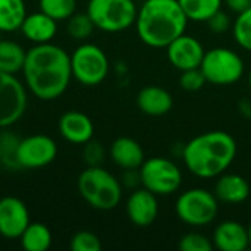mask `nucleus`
<instances>
[{
  "label": "nucleus",
  "instance_id": "obj_1",
  "mask_svg": "<svg viewBox=\"0 0 251 251\" xmlns=\"http://www.w3.org/2000/svg\"><path fill=\"white\" fill-rule=\"evenodd\" d=\"M22 76L26 90L35 99L56 100L65 94L72 81L71 56L53 43L34 44L26 50Z\"/></svg>",
  "mask_w": 251,
  "mask_h": 251
},
{
  "label": "nucleus",
  "instance_id": "obj_2",
  "mask_svg": "<svg viewBox=\"0 0 251 251\" xmlns=\"http://www.w3.org/2000/svg\"><path fill=\"white\" fill-rule=\"evenodd\" d=\"M238 147L235 138L225 131H209L191 138L182 150L188 172L197 178H218L232 165Z\"/></svg>",
  "mask_w": 251,
  "mask_h": 251
},
{
  "label": "nucleus",
  "instance_id": "obj_3",
  "mask_svg": "<svg viewBox=\"0 0 251 251\" xmlns=\"http://www.w3.org/2000/svg\"><path fill=\"white\" fill-rule=\"evenodd\" d=\"M135 29L140 40L153 49H166L188 25L178 0H144L138 7Z\"/></svg>",
  "mask_w": 251,
  "mask_h": 251
},
{
  "label": "nucleus",
  "instance_id": "obj_4",
  "mask_svg": "<svg viewBox=\"0 0 251 251\" xmlns=\"http://www.w3.org/2000/svg\"><path fill=\"white\" fill-rule=\"evenodd\" d=\"M76 185L85 203L96 210H113L122 200L121 181L101 166H87Z\"/></svg>",
  "mask_w": 251,
  "mask_h": 251
},
{
  "label": "nucleus",
  "instance_id": "obj_5",
  "mask_svg": "<svg viewBox=\"0 0 251 251\" xmlns=\"http://www.w3.org/2000/svg\"><path fill=\"white\" fill-rule=\"evenodd\" d=\"M87 15L104 32H122L135 24L138 7L134 0H88Z\"/></svg>",
  "mask_w": 251,
  "mask_h": 251
},
{
  "label": "nucleus",
  "instance_id": "obj_6",
  "mask_svg": "<svg viewBox=\"0 0 251 251\" xmlns=\"http://www.w3.org/2000/svg\"><path fill=\"white\" fill-rule=\"evenodd\" d=\"M175 213L185 225L196 228L206 226L216 219L219 213V200L215 193L204 188H191L176 199Z\"/></svg>",
  "mask_w": 251,
  "mask_h": 251
},
{
  "label": "nucleus",
  "instance_id": "obj_7",
  "mask_svg": "<svg viewBox=\"0 0 251 251\" xmlns=\"http://www.w3.org/2000/svg\"><path fill=\"white\" fill-rule=\"evenodd\" d=\"M109 59L97 44L82 43L71 54L72 78L85 87L101 84L109 74Z\"/></svg>",
  "mask_w": 251,
  "mask_h": 251
},
{
  "label": "nucleus",
  "instance_id": "obj_8",
  "mask_svg": "<svg viewBox=\"0 0 251 251\" xmlns=\"http://www.w3.org/2000/svg\"><path fill=\"white\" fill-rule=\"evenodd\" d=\"M200 69L206 81L213 85H231L244 75L243 57L226 47H215L204 53Z\"/></svg>",
  "mask_w": 251,
  "mask_h": 251
},
{
  "label": "nucleus",
  "instance_id": "obj_9",
  "mask_svg": "<svg viewBox=\"0 0 251 251\" xmlns=\"http://www.w3.org/2000/svg\"><path fill=\"white\" fill-rule=\"evenodd\" d=\"M141 187L157 197L171 196L182 185V172L175 162L168 157H150L140 166Z\"/></svg>",
  "mask_w": 251,
  "mask_h": 251
},
{
  "label": "nucleus",
  "instance_id": "obj_10",
  "mask_svg": "<svg viewBox=\"0 0 251 251\" xmlns=\"http://www.w3.org/2000/svg\"><path fill=\"white\" fill-rule=\"evenodd\" d=\"M28 106L26 87L16 75L0 71V129L15 125Z\"/></svg>",
  "mask_w": 251,
  "mask_h": 251
},
{
  "label": "nucleus",
  "instance_id": "obj_11",
  "mask_svg": "<svg viewBox=\"0 0 251 251\" xmlns=\"http://www.w3.org/2000/svg\"><path fill=\"white\" fill-rule=\"evenodd\" d=\"M57 156V144L46 134H34L19 140L16 147V165L19 169H41Z\"/></svg>",
  "mask_w": 251,
  "mask_h": 251
},
{
  "label": "nucleus",
  "instance_id": "obj_12",
  "mask_svg": "<svg viewBox=\"0 0 251 251\" xmlns=\"http://www.w3.org/2000/svg\"><path fill=\"white\" fill-rule=\"evenodd\" d=\"M31 224L26 204L12 196L0 199V235L6 240H19Z\"/></svg>",
  "mask_w": 251,
  "mask_h": 251
},
{
  "label": "nucleus",
  "instance_id": "obj_13",
  "mask_svg": "<svg viewBox=\"0 0 251 251\" xmlns=\"http://www.w3.org/2000/svg\"><path fill=\"white\" fill-rule=\"evenodd\" d=\"M204 53L206 50L203 44L200 43V40L185 32L179 35L178 38H175L166 47L168 59L172 63V66L176 68L178 71L200 68Z\"/></svg>",
  "mask_w": 251,
  "mask_h": 251
},
{
  "label": "nucleus",
  "instance_id": "obj_14",
  "mask_svg": "<svg viewBox=\"0 0 251 251\" xmlns=\"http://www.w3.org/2000/svg\"><path fill=\"white\" fill-rule=\"evenodd\" d=\"M126 216L135 226L146 228L150 226L159 215V200L151 191L143 188H135L126 200Z\"/></svg>",
  "mask_w": 251,
  "mask_h": 251
},
{
  "label": "nucleus",
  "instance_id": "obj_15",
  "mask_svg": "<svg viewBox=\"0 0 251 251\" xmlns=\"http://www.w3.org/2000/svg\"><path fill=\"white\" fill-rule=\"evenodd\" d=\"M59 132L68 143L84 146L94 135L93 121L82 112L69 110L59 119Z\"/></svg>",
  "mask_w": 251,
  "mask_h": 251
},
{
  "label": "nucleus",
  "instance_id": "obj_16",
  "mask_svg": "<svg viewBox=\"0 0 251 251\" xmlns=\"http://www.w3.org/2000/svg\"><path fill=\"white\" fill-rule=\"evenodd\" d=\"M212 241L221 251H244L250 247L249 229L237 221L221 222L213 232Z\"/></svg>",
  "mask_w": 251,
  "mask_h": 251
},
{
  "label": "nucleus",
  "instance_id": "obj_17",
  "mask_svg": "<svg viewBox=\"0 0 251 251\" xmlns=\"http://www.w3.org/2000/svg\"><path fill=\"white\" fill-rule=\"evenodd\" d=\"M19 31L32 44L51 43L57 34V21L41 10L26 13Z\"/></svg>",
  "mask_w": 251,
  "mask_h": 251
},
{
  "label": "nucleus",
  "instance_id": "obj_18",
  "mask_svg": "<svg viewBox=\"0 0 251 251\" xmlns=\"http://www.w3.org/2000/svg\"><path fill=\"white\" fill-rule=\"evenodd\" d=\"M215 196L219 203L225 204H241L250 196L249 181L238 174H222L218 176L215 185Z\"/></svg>",
  "mask_w": 251,
  "mask_h": 251
},
{
  "label": "nucleus",
  "instance_id": "obj_19",
  "mask_svg": "<svg viewBox=\"0 0 251 251\" xmlns=\"http://www.w3.org/2000/svg\"><path fill=\"white\" fill-rule=\"evenodd\" d=\"M138 109L147 116H163L174 107L172 94L159 85H147L137 96Z\"/></svg>",
  "mask_w": 251,
  "mask_h": 251
},
{
  "label": "nucleus",
  "instance_id": "obj_20",
  "mask_svg": "<svg viewBox=\"0 0 251 251\" xmlns=\"http://www.w3.org/2000/svg\"><path fill=\"white\" fill-rule=\"evenodd\" d=\"M110 159L121 169H140L146 160L144 150L138 141L129 137H119L110 146Z\"/></svg>",
  "mask_w": 251,
  "mask_h": 251
},
{
  "label": "nucleus",
  "instance_id": "obj_21",
  "mask_svg": "<svg viewBox=\"0 0 251 251\" xmlns=\"http://www.w3.org/2000/svg\"><path fill=\"white\" fill-rule=\"evenodd\" d=\"M26 16L25 0H0V32H15Z\"/></svg>",
  "mask_w": 251,
  "mask_h": 251
},
{
  "label": "nucleus",
  "instance_id": "obj_22",
  "mask_svg": "<svg viewBox=\"0 0 251 251\" xmlns=\"http://www.w3.org/2000/svg\"><path fill=\"white\" fill-rule=\"evenodd\" d=\"M26 50L12 40H0V71L16 75L22 72Z\"/></svg>",
  "mask_w": 251,
  "mask_h": 251
},
{
  "label": "nucleus",
  "instance_id": "obj_23",
  "mask_svg": "<svg viewBox=\"0 0 251 251\" xmlns=\"http://www.w3.org/2000/svg\"><path fill=\"white\" fill-rule=\"evenodd\" d=\"M22 249L26 251H47L51 246L53 235L50 229L40 222L29 224L19 237Z\"/></svg>",
  "mask_w": 251,
  "mask_h": 251
},
{
  "label": "nucleus",
  "instance_id": "obj_24",
  "mask_svg": "<svg viewBox=\"0 0 251 251\" xmlns=\"http://www.w3.org/2000/svg\"><path fill=\"white\" fill-rule=\"evenodd\" d=\"M188 21L206 22L212 15L222 9L224 0H178Z\"/></svg>",
  "mask_w": 251,
  "mask_h": 251
},
{
  "label": "nucleus",
  "instance_id": "obj_25",
  "mask_svg": "<svg viewBox=\"0 0 251 251\" xmlns=\"http://www.w3.org/2000/svg\"><path fill=\"white\" fill-rule=\"evenodd\" d=\"M41 12L54 21H68L76 12V0H38Z\"/></svg>",
  "mask_w": 251,
  "mask_h": 251
},
{
  "label": "nucleus",
  "instance_id": "obj_26",
  "mask_svg": "<svg viewBox=\"0 0 251 251\" xmlns=\"http://www.w3.org/2000/svg\"><path fill=\"white\" fill-rule=\"evenodd\" d=\"M96 29L91 18L87 15V12H75L66 24V32L71 38L76 40V41H82L87 40L93 31Z\"/></svg>",
  "mask_w": 251,
  "mask_h": 251
},
{
  "label": "nucleus",
  "instance_id": "obj_27",
  "mask_svg": "<svg viewBox=\"0 0 251 251\" xmlns=\"http://www.w3.org/2000/svg\"><path fill=\"white\" fill-rule=\"evenodd\" d=\"M232 35L241 49L251 51V7L237 13V18L232 22Z\"/></svg>",
  "mask_w": 251,
  "mask_h": 251
},
{
  "label": "nucleus",
  "instance_id": "obj_28",
  "mask_svg": "<svg viewBox=\"0 0 251 251\" xmlns=\"http://www.w3.org/2000/svg\"><path fill=\"white\" fill-rule=\"evenodd\" d=\"M19 138L13 134H9L4 131V128L0 132V166L6 169H19L16 165V147H18Z\"/></svg>",
  "mask_w": 251,
  "mask_h": 251
},
{
  "label": "nucleus",
  "instance_id": "obj_29",
  "mask_svg": "<svg viewBox=\"0 0 251 251\" xmlns=\"http://www.w3.org/2000/svg\"><path fill=\"white\" fill-rule=\"evenodd\" d=\"M178 247L181 251H212L215 246L209 237L200 232H188L181 237Z\"/></svg>",
  "mask_w": 251,
  "mask_h": 251
},
{
  "label": "nucleus",
  "instance_id": "obj_30",
  "mask_svg": "<svg viewBox=\"0 0 251 251\" xmlns=\"http://www.w3.org/2000/svg\"><path fill=\"white\" fill-rule=\"evenodd\" d=\"M72 251H100L101 241L100 238L90 231H78L71 240Z\"/></svg>",
  "mask_w": 251,
  "mask_h": 251
},
{
  "label": "nucleus",
  "instance_id": "obj_31",
  "mask_svg": "<svg viewBox=\"0 0 251 251\" xmlns=\"http://www.w3.org/2000/svg\"><path fill=\"white\" fill-rule=\"evenodd\" d=\"M206 76L203 74V71L200 68H193V69H187V71H181V76H179V85L182 90L188 91V93H196L200 91L204 84H206Z\"/></svg>",
  "mask_w": 251,
  "mask_h": 251
},
{
  "label": "nucleus",
  "instance_id": "obj_32",
  "mask_svg": "<svg viewBox=\"0 0 251 251\" xmlns=\"http://www.w3.org/2000/svg\"><path fill=\"white\" fill-rule=\"evenodd\" d=\"M82 156H84V162L87 163V166H101V163L104 162V149L99 141L90 140L88 143L84 144V150H82Z\"/></svg>",
  "mask_w": 251,
  "mask_h": 251
},
{
  "label": "nucleus",
  "instance_id": "obj_33",
  "mask_svg": "<svg viewBox=\"0 0 251 251\" xmlns=\"http://www.w3.org/2000/svg\"><path fill=\"white\" fill-rule=\"evenodd\" d=\"M207 25H209V29L215 34H224L226 32L229 28H232L231 25V18L228 16V13H225L222 9L218 10L215 15H212L207 21Z\"/></svg>",
  "mask_w": 251,
  "mask_h": 251
},
{
  "label": "nucleus",
  "instance_id": "obj_34",
  "mask_svg": "<svg viewBox=\"0 0 251 251\" xmlns=\"http://www.w3.org/2000/svg\"><path fill=\"white\" fill-rule=\"evenodd\" d=\"M122 185L126 188H137L141 185V178H140V171L138 169H126L124 176H122Z\"/></svg>",
  "mask_w": 251,
  "mask_h": 251
},
{
  "label": "nucleus",
  "instance_id": "obj_35",
  "mask_svg": "<svg viewBox=\"0 0 251 251\" xmlns=\"http://www.w3.org/2000/svg\"><path fill=\"white\" fill-rule=\"evenodd\" d=\"M224 3L234 13H241L251 7V0H224Z\"/></svg>",
  "mask_w": 251,
  "mask_h": 251
},
{
  "label": "nucleus",
  "instance_id": "obj_36",
  "mask_svg": "<svg viewBox=\"0 0 251 251\" xmlns=\"http://www.w3.org/2000/svg\"><path fill=\"white\" fill-rule=\"evenodd\" d=\"M247 229H249V238H250V246H251V224L247 226Z\"/></svg>",
  "mask_w": 251,
  "mask_h": 251
},
{
  "label": "nucleus",
  "instance_id": "obj_37",
  "mask_svg": "<svg viewBox=\"0 0 251 251\" xmlns=\"http://www.w3.org/2000/svg\"><path fill=\"white\" fill-rule=\"evenodd\" d=\"M249 85H250V90H251V72H250V75H249Z\"/></svg>",
  "mask_w": 251,
  "mask_h": 251
}]
</instances>
